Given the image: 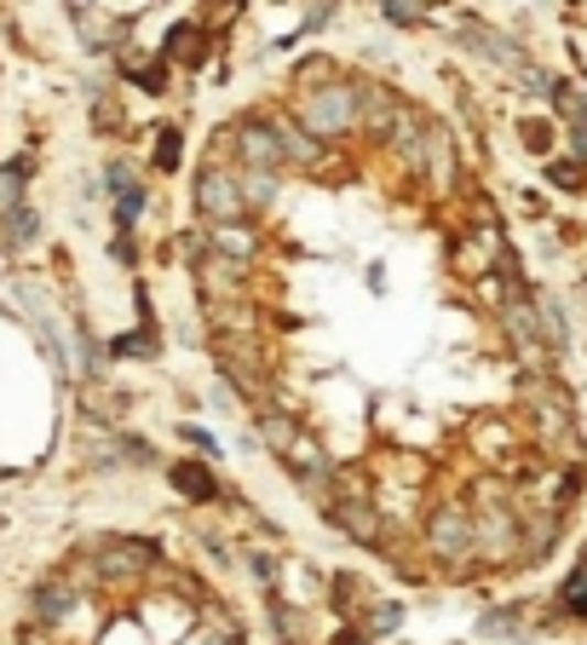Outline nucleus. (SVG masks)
<instances>
[{
  "instance_id": "1",
  "label": "nucleus",
  "mask_w": 587,
  "mask_h": 645,
  "mask_svg": "<svg viewBox=\"0 0 587 645\" xmlns=\"http://www.w3.org/2000/svg\"><path fill=\"white\" fill-rule=\"evenodd\" d=\"M357 110H363V87H351V82L305 87V98H300V133L340 139V133H351V127H357Z\"/></svg>"
},
{
  "instance_id": "2",
  "label": "nucleus",
  "mask_w": 587,
  "mask_h": 645,
  "mask_svg": "<svg viewBox=\"0 0 587 645\" xmlns=\"http://www.w3.org/2000/svg\"><path fill=\"white\" fill-rule=\"evenodd\" d=\"M196 208H202V219H214V225H237L242 219L237 179L219 173V168H202V179H196Z\"/></svg>"
},
{
  "instance_id": "3",
  "label": "nucleus",
  "mask_w": 587,
  "mask_h": 645,
  "mask_svg": "<svg viewBox=\"0 0 587 645\" xmlns=\"http://www.w3.org/2000/svg\"><path fill=\"white\" fill-rule=\"evenodd\" d=\"M237 150H242V162L248 168H260V173H276V162H283V139H276V121H242L237 127Z\"/></svg>"
},
{
  "instance_id": "4",
  "label": "nucleus",
  "mask_w": 587,
  "mask_h": 645,
  "mask_svg": "<svg viewBox=\"0 0 587 645\" xmlns=\"http://www.w3.org/2000/svg\"><path fill=\"white\" fill-rule=\"evenodd\" d=\"M93 559L105 577H139L156 565V548H150V541H105V548H93Z\"/></svg>"
},
{
  "instance_id": "5",
  "label": "nucleus",
  "mask_w": 587,
  "mask_h": 645,
  "mask_svg": "<svg viewBox=\"0 0 587 645\" xmlns=\"http://www.w3.org/2000/svg\"><path fill=\"white\" fill-rule=\"evenodd\" d=\"M432 548H438L444 559H461L472 548V519L461 507H438V513H432Z\"/></svg>"
},
{
  "instance_id": "6",
  "label": "nucleus",
  "mask_w": 587,
  "mask_h": 645,
  "mask_svg": "<svg viewBox=\"0 0 587 645\" xmlns=\"http://www.w3.org/2000/svg\"><path fill=\"white\" fill-rule=\"evenodd\" d=\"M167 479H173V490H178L185 502H214V496H219V479L202 467V461H173Z\"/></svg>"
},
{
  "instance_id": "7",
  "label": "nucleus",
  "mask_w": 587,
  "mask_h": 645,
  "mask_svg": "<svg viewBox=\"0 0 587 645\" xmlns=\"http://www.w3.org/2000/svg\"><path fill=\"white\" fill-rule=\"evenodd\" d=\"M30 611L41 616V623H64V616L75 611V593H69V582H64V577H46V582L30 593Z\"/></svg>"
},
{
  "instance_id": "8",
  "label": "nucleus",
  "mask_w": 587,
  "mask_h": 645,
  "mask_svg": "<svg viewBox=\"0 0 587 645\" xmlns=\"http://www.w3.org/2000/svg\"><path fill=\"white\" fill-rule=\"evenodd\" d=\"M167 58L173 64H202V58H208V35L191 30V23H178V30L167 35Z\"/></svg>"
},
{
  "instance_id": "9",
  "label": "nucleus",
  "mask_w": 587,
  "mask_h": 645,
  "mask_svg": "<svg viewBox=\"0 0 587 645\" xmlns=\"http://www.w3.org/2000/svg\"><path fill=\"white\" fill-rule=\"evenodd\" d=\"M237 191H242V214H260L265 202L276 196V173H260V168H248V173L237 179Z\"/></svg>"
},
{
  "instance_id": "10",
  "label": "nucleus",
  "mask_w": 587,
  "mask_h": 645,
  "mask_svg": "<svg viewBox=\"0 0 587 645\" xmlns=\"http://www.w3.org/2000/svg\"><path fill=\"white\" fill-rule=\"evenodd\" d=\"M35 225H41V219H35V214L18 202V208H7V214H0V243H7V248H23V243L35 237Z\"/></svg>"
},
{
  "instance_id": "11",
  "label": "nucleus",
  "mask_w": 587,
  "mask_h": 645,
  "mask_svg": "<svg viewBox=\"0 0 587 645\" xmlns=\"http://www.w3.org/2000/svg\"><path fill=\"white\" fill-rule=\"evenodd\" d=\"M178 157H185V139H178V127H156V168L173 173Z\"/></svg>"
},
{
  "instance_id": "12",
  "label": "nucleus",
  "mask_w": 587,
  "mask_h": 645,
  "mask_svg": "<svg viewBox=\"0 0 587 645\" xmlns=\"http://www.w3.org/2000/svg\"><path fill=\"white\" fill-rule=\"evenodd\" d=\"M565 611L570 616H587V559L570 571V582H565Z\"/></svg>"
},
{
  "instance_id": "13",
  "label": "nucleus",
  "mask_w": 587,
  "mask_h": 645,
  "mask_svg": "<svg viewBox=\"0 0 587 645\" xmlns=\"http://www.w3.org/2000/svg\"><path fill=\"white\" fill-rule=\"evenodd\" d=\"M162 346H156V334L150 329H139V334H121L116 341V357H156Z\"/></svg>"
},
{
  "instance_id": "14",
  "label": "nucleus",
  "mask_w": 587,
  "mask_h": 645,
  "mask_svg": "<svg viewBox=\"0 0 587 645\" xmlns=\"http://www.w3.org/2000/svg\"><path fill=\"white\" fill-rule=\"evenodd\" d=\"M139 87H144V93H167V58L144 64V69H139Z\"/></svg>"
},
{
  "instance_id": "15",
  "label": "nucleus",
  "mask_w": 587,
  "mask_h": 645,
  "mask_svg": "<svg viewBox=\"0 0 587 645\" xmlns=\"http://www.w3.org/2000/svg\"><path fill=\"white\" fill-rule=\"evenodd\" d=\"M30 173H35V157H12L7 168H0V179H12V185L23 191V185H30Z\"/></svg>"
},
{
  "instance_id": "16",
  "label": "nucleus",
  "mask_w": 587,
  "mask_h": 645,
  "mask_svg": "<svg viewBox=\"0 0 587 645\" xmlns=\"http://www.w3.org/2000/svg\"><path fill=\"white\" fill-rule=\"evenodd\" d=\"M300 82H335V64H323V58H305V64H300Z\"/></svg>"
},
{
  "instance_id": "17",
  "label": "nucleus",
  "mask_w": 587,
  "mask_h": 645,
  "mask_svg": "<svg viewBox=\"0 0 587 645\" xmlns=\"http://www.w3.org/2000/svg\"><path fill=\"white\" fill-rule=\"evenodd\" d=\"M553 185H558V191H576V185H581V168H576V162H558V168H553Z\"/></svg>"
},
{
  "instance_id": "18",
  "label": "nucleus",
  "mask_w": 587,
  "mask_h": 645,
  "mask_svg": "<svg viewBox=\"0 0 587 645\" xmlns=\"http://www.w3.org/2000/svg\"><path fill=\"white\" fill-rule=\"evenodd\" d=\"M369 623H374L380 634H387V628H398V605H374V616H369Z\"/></svg>"
},
{
  "instance_id": "19",
  "label": "nucleus",
  "mask_w": 587,
  "mask_h": 645,
  "mask_svg": "<svg viewBox=\"0 0 587 645\" xmlns=\"http://www.w3.org/2000/svg\"><path fill=\"white\" fill-rule=\"evenodd\" d=\"M93 121H98V127H105V133H110V127H116V105H110V98H98V110H93Z\"/></svg>"
},
{
  "instance_id": "20",
  "label": "nucleus",
  "mask_w": 587,
  "mask_h": 645,
  "mask_svg": "<svg viewBox=\"0 0 587 645\" xmlns=\"http://www.w3.org/2000/svg\"><path fill=\"white\" fill-rule=\"evenodd\" d=\"M387 18H392V23H415L421 12H415V7H387Z\"/></svg>"
},
{
  "instance_id": "21",
  "label": "nucleus",
  "mask_w": 587,
  "mask_h": 645,
  "mask_svg": "<svg viewBox=\"0 0 587 645\" xmlns=\"http://www.w3.org/2000/svg\"><path fill=\"white\" fill-rule=\"evenodd\" d=\"M335 645H369V639H363V634H340Z\"/></svg>"
}]
</instances>
